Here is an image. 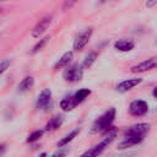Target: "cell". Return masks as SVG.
<instances>
[{"label": "cell", "mask_w": 157, "mask_h": 157, "mask_svg": "<svg viewBox=\"0 0 157 157\" xmlns=\"http://www.w3.org/2000/svg\"><path fill=\"white\" fill-rule=\"evenodd\" d=\"M148 131H150L148 123H137V124L129 126L123 132V140L119 142L118 148L123 150V148L132 147V146L141 144L144 139L146 137V135L148 134Z\"/></svg>", "instance_id": "1"}, {"label": "cell", "mask_w": 157, "mask_h": 157, "mask_svg": "<svg viewBox=\"0 0 157 157\" xmlns=\"http://www.w3.org/2000/svg\"><path fill=\"white\" fill-rule=\"evenodd\" d=\"M115 114H117V110L113 107L109 108L108 110H105L102 115H99L93 121V124L91 125V132L92 134H97V132L107 131L112 126V124H113V121L115 119Z\"/></svg>", "instance_id": "2"}, {"label": "cell", "mask_w": 157, "mask_h": 157, "mask_svg": "<svg viewBox=\"0 0 157 157\" xmlns=\"http://www.w3.org/2000/svg\"><path fill=\"white\" fill-rule=\"evenodd\" d=\"M117 132H118V130H117L115 128H112V126H110V128L107 130V135L104 136V139H103L101 142H98V144H96L94 146H92V147H91L90 150H87L86 152H83V156H97V155L102 153V152L104 151V148L108 147V145H110L112 141L115 139Z\"/></svg>", "instance_id": "3"}, {"label": "cell", "mask_w": 157, "mask_h": 157, "mask_svg": "<svg viewBox=\"0 0 157 157\" xmlns=\"http://www.w3.org/2000/svg\"><path fill=\"white\" fill-rule=\"evenodd\" d=\"M83 75V67L81 65H71L69 67L65 69V71L63 72V77L65 81L69 82H76L80 81L81 77Z\"/></svg>", "instance_id": "4"}, {"label": "cell", "mask_w": 157, "mask_h": 157, "mask_svg": "<svg viewBox=\"0 0 157 157\" xmlns=\"http://www.w3.org/2000/svg\"><path fill=\"white\" fill-rule=\"evenodd\" d=\"M147 112H148V104L142 99H135L129 105V113L132 117H142Z\"/></svg>", "instance_id": "5"}, {"label": "cell", "mask_w": 157, "mask_h": 157, "mask_svg": "<svg viewBox=\"0 0 157 157\" xmlns=\"http://www.w3.org/2000/svg\"><path fill=\"white\" fill-rule=\"evenodd\" d=\"M92 33H93L92 27L86 28L85 31H82V32L76 37V39H75V42H74V50H75V52H81V50L86 47V44L88 43V40H90Z\"/></svg>", "instance_id": "6"}, {"label": "cell", "mask_w": 157, "mask_h": 157, "mask_svg": "<svg viewBox=\"0 0 157 157\" xmlns=\"http://www.w3.org/2000/svg\"><path fill=\"white\" fill-rule=\"evenodd\" d=\"M50 101H52V91L49 88H44L37 97L36 99V108L42 110V109H47L50 104Z\"/></svg>", "instance_id": "7"}, {"label": "cell", "mask_w": 157, "mask_h": 157, "mask_svg": "<svg viewBox=\"0 0 157 157\" xmlns=\"http://www.w3.org/2000/svg\"><path fill=\"white\" fill-rule=\"evenodd\" d=\"M50 23H52V16H50V15H47V16L42 17V18L38 21V23L34 26V28L32 29V36H33L34 38L39 37L40 34L44 33V31L49 27Z\"/></svg>", "instance_id": "8"}, {"label": "cell", "mask_w": 157, "mask_h": 157, "mask_svg": "<svg viewBox=\"0 0 157 157\" xmlns=\"http://www.w3.org/2000/svg\"><path fill=\"white\" fill-rule=\"evenodd\" d=\"M155 66H156V58L152 56V58H150V59H147V60H145V61H142V63H140V64L132 66V67L130 69V71L134 72V74L145 72V71H148V70L155 69Z\"/></svg>", "instance_id": "9"}, {"label": "cell", "mask_w": 157, "mask_h": 157, "mask_svg": "<svg viewBox=\"0 0 157 157\" xmlns=\"http://www.w3.org/2000/svg\"><path fill=\"white\" fill-rule=\"evenodd\" d=\"M141 81H142V78H139V77L137 78H128V80H124L120 83H118L115 88L119 92H126V91L134 88L135 86H137L139 83H141Z\"/></svg>", "instance_id": "10"}, {"label": "cell", "mask_w": 157, "mask_h": 157, "mask_svg": "<svg viewBox=\"0 0 157 157\" xmlns=\"http://www.w3.org/2000/svg\"><path fill=\"white\" fill-rule=\"evenodd\" d=\"M135 47V43L134 40L131 39H125V38H121V39H118L115 43H114V48L119 52H129L131 49H134Z\"/></svg>", "instance_id": "11"}, {"label": "cell", "mask_w": 157, "mask_h": 157, "mask_svg": "<svg viewBox=\"0 0 157 157\" xmlns=\"http://www.w3.org/2000/svg\"><path fill=\"white\" fill-rule=\"evenodd\" d=\"M33 85H34V78H33L32 76H26V77L18 83L17 91H18L20 93H26V92H28V91L33 87Z\"/></svg>", "instance_id": "12"}, {"label": "cell", "mask_w": 157, "mask_h": 157, "mask_svg": "<svg viewBox=\"0 0 157 157\" xmlns=\"http://www.w3.org/2000/svg\"><path fill=\"white\" fill-rule=\"evenodd\" d=\"M72 56H74V53H72V52H66V53H64V54L60 56V59L55 63L54 69H55V70H58V69H61V67L67 66V65H69V63L71 61Z\"/></svg>", "instance_id": "13"}, {"label": "cell", "mask_w": 157, "mask_h": 157, "mask_svg": "<svg viewBox=\"0 0 157 157\" xmlns=\"http://www.w3.org/2000/svg\"><path fill=\"white\" fill-rule=\"evenodd\" d=\"M63 121H64V118H63L61 115H56V117L52 118V119L48 121V124L45 125L44 131H45V130H47V131H53V130L58 129V128L63 124Z\"/></svg>", "instance_id": "14"}, {"label": "cell", "mask_w": 157, "mask_h": 157, "mask_svg": "<svg viewBox=\"0 0 157 157\" xmlns=\"http://www.w3.org/2000/svg\"><path fill=\"white\" fill-rule=\"evenodd\" d=\"M76 105H77V103L75 102V99H74V97H72V96L65 97V98L60 102V107H61V109H63V110H65V112L72 110Z\"/></svg>", "instance_id": "15"}, {"label": "cell", "mask_w": 157, "mask_h": 157, "mask_svg": "<svg viewBox=\"0 0 157 157\" xmlns=\"http://www.w3.org/2000/svg\"><path fill=\"white\" fill-rule=\"evenodd\" d=\"M80 132V129H75V130H72V131H70L69 134H66L59 142H58V147H64L65 145H67L70 141H72L75 137H76V135Z\"/></svg>", "instance_id": "16"}, {"label": "cell", "mask_w": 157, "mask_h": 157, "mask_svg": "<svg viewBox=\"0 0 157 157\" xmlns=\"http://www.w3.org/2000/svg\"><path fill=\"white\" fill-rule=\"evenodd\" d=\"M90 93H91V91H90L88 88H81V90H78L77 92H75V93L72 94V97H74L75 102L78 104V103L83 102V101L90 96Z\"/></svg>", "instance_id": "17"}, {"label": "cell", "mask_w": 157, "mask_h": 157, "mask_svg": "<svg viewBox=\"0 0 157 157\" xmlns=\"http://www.w3.org/2000/svg\"><path fill=\"white\" fill-rule=\"evenodd\" d=\"M96 58H97V53L96 52H92V53H90L86 58H85V60H83V63L81 64V66L83 67V70L85 69H87V67H90L94 61H96Z\"/></svg>", "instance_id": "18"}, {"label": "cell", "mask_w": 157, "mask_h": 157, "mask_svg": "<svg viewBox=\"0 0 157 157\" xmlns=\"http://www.w3.org/2000/svg\"><path fill=\"white\" fill-rule=\"evenodd\" d=\"M43 132H44V130H36V131H33L29 136H28V139H27V141L28 142H33V141H37L42 135H43Z\"/></svg>", "instance_id": "19"}, {"label": "cell", "mask_w": 157, "mask_h": 157, "mask_svg": "<svg viewBox=\"0 0 157 157\" xmlns=\"http://www.w3.org/2000/svg\"><path fill=\"white\" fill-rule=\"evenodd\" d=\"M10 64H11V60L10 59H2V60H0V76L7 70V67L10 66Z\"/></svg>", "instance_id": "20"}, {"label": "cell", "mask_w": 157, "mask_h": 157, "mask_svg": "<svg viewBox=\"0 0 157 157\" xmlns=\"http://www.w3.org/2000/svg\"><path fill=\"white\" fill-rule=\"evenodd\" d=\"M78 0H65L64 1V4H63V6H61V10L63 11H66V10H70L76 2H77Z\"/></svg>", "instance_id": "21"}, {"label": "cell", "mask_w": 157, "mask_h": 157, "mask_svg": "<svg viewBox=\"0 0 157 157\" xmlns=\"http://www.w3.org/2000/svg\"><path fill=\"white\" fill-rule=\"evenodd\" d=\"M49 38L48 37H45V38H43V39H40V42H38L34 47H33V50H32V53H36V52H38V50H40L42 48H43V45L47 43V40H48Z\"/></svg>", "instance_id": "22"}, {"label": "cell", "mask_w": 157, "mask_h": 157, "mask_svg": "<svg viewBox=\"0 0 157 157\" xmlns=\"http://www.w3.org/2000/svg\"><path fill=\"white\" fill-rule=\"evenodd\" d=\"M156 4H157V0H147V1H146V7L151 9V7H153Z\"/></svg>", "instance_id": "23"}, {"label": "cell", "mask_w": 157, "mask_h": 157, "mask_svg": "<svg viewBox=\"0 0 157 157\" xmlns=\"http://www.w3.org/2000/svg\"><path fill=\"white\" fill-rule=\"evenodd\" d=\"M66 153H67V150H65V151H56V152L53 153V156H65Z\"/></svg>", "instance_id": "24"}, {"label": "cell", "mask_w": 157, "mask_h": 157, "mask_svg": "<svg viewBox=\"0 0 157 157\" xmlns=\"http://www.w3.org/2000/svg\"><path fill=\"white\" fill-rule=\"evenodd\" d=\"M108 1H110V0H98V4H99V5H103V4L108 2Z\"/></svg>", "instance_id": "25"}]
</instances>
